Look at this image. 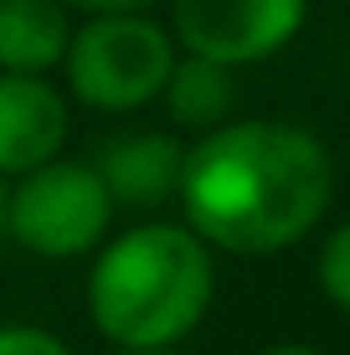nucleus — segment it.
Here are the masks:
<instances>
[{
	"mask_svg": "<svg viewBox=\"0 0 350 355\" xmlns=\"http://www.w3.org/2000/svg\"><path fill=\"white\" fill-rule=\"evenodd\" d=\"M335 160L320 134L283 119H227L186 150L180 211L207 248L268 258L320 227Z\"/></svg>",
	"mask_w": 350,
	"mask_h": 355,
	"instance_id": "1",
	"label": "nucleus"
},
{
	"mask_svg": "<svg viewBox=\"0 0 350 355\" xmlns=\"http://www.w3.org/2000/svg\"><path fill=\"white\" fill-rule=\"evenodd\" d=\"M216 299L211 248L186 222L108 237L88 273V314L119 350H175Z\"/></svg>",
	"mask_w": 350,
	"mask_h": 355,
	"instance_id": "2",
	"label": "nucleus"
},
{
	"mask_svg": "<svg viewBox=\"0 0 350 355\" xmlns=\"http://www.w3.org/2000/svg\"><path fill=\"white\" fill-rule=\"evenodd\" d=\"M175 31L160 26L150 10H108L72 26V46L62 57L67 88L78 103L98 114H129L165 93L180 62Z\"/></svg>",
	"mask_w": 350,
	"mask_h": 355,
	"instance_id": "3",
	"label": "nucleus"
},
{
	"mask_svg": "<svg viewBox=\"0 0 350 355\" xmlns=\"http://www.w3.org/2000/svg\"><path fill=\"white\" fill-rule=\"evenodd\" d=\"M114 211L119 206L98 165L57 155L42 170L21 175L10 191V242L36 258H82V252L103 248Z\"/></svg>",
	"mask_w": 350,
	"mask_h": 355,
	"instance_id": "4",
	"label": "nucleus"
},
{
	"mask_svg": "<svg viewBox=\"0 0 350 355\" xmlns=\"http://www.w3.org/2000/svg\"><path fill=\"white\" fill-rule=\"evenodd\" d=\"M309 21V0H170V31L180 52L222 67L268 62Z\"/></svg>",
	"mask_w": 350,
	"mask_h": 355,
	"instance_id": "5",
	"label": "nucleus"
},
{
	"mask_svg": "<svg viewBox=\"0 0 350 355\" xmlns=\"http://www.w3.org/2000/svg\"><path fill=\"white\" fill-rule=\"evenodd\" d=\"M67 144V98L46 72H0V175H31Z\"/></svg>",
	"mask_w": 350,
	"mask_h": 355,
	"instance_id": "6",
	"label": "nucleus"
},
{
	"mask_svg": "<svg viewBox=\"0 0 350 355\" xmlns=\"http://www.w3.org/2000/svg\"><path fill=\"white\" fill-rule=\"evenodd\" d=\"M186 150L180 134H119L98 150V175L114 206L129 211H155V206L180 196V175H186Z\"/></svg>",
	"mask_w": 350,
	"mask_h": 355,
	"instance_id": "7",
	"label": "nucleus"
},
{
	"mask_svg": "<svg viewBox=\"0 0 350 355\" xmlns=\"http://www.w3.org/2000/svg\"><path fill=\"white\" fill-rule=\"evenodd\" d=\"M72 46L62 0H0V72H52Z\"/></svg>",
	"mask_w": 350,
	"mask_h": 355,
	"instance_id": "8",
	"label": "nucleus"
},
{
	"mask_svg": "<svg viewBox=\"0 0 350 355\" xmlns=\"http://www.w3.org/2000/svg\"><path fill=\"white\" fill-rule=\"evenodd\" d=\"M165 114L175 119V129H216L232 119L237 108V83H232V67L211 62V57H180L170 83H165Z\"/></svg>",
	"mask_w": 350,
	"mask_h": 355,
	"instance_id": "9",
	"label": "nucleus"
},
{
	"mask_svg": "<svg viewBox=\"0 0 350 355\" xmlns=\"http://www.w3.org/2000/svg\"><path fill=\"white\" fill-rule=\"evenodd\" d=\"M315 278H320V293H324V299H330L335 309L350 314V222H340L330 237L320 242Z\"/></svg>",
	"mask_w": 350,
	"mask_h": 355,
	"instance_id": "10",
	"label": "nucleus"
},
{
	"mask_svg": "<svg viewBox=\"0 0 350 355\" xmlns=\"http://www.w3.org/2000/svg\"><path fill=\"white\" fill-rule=\"evenodd\" d=\"M0 355H72L67 340H57L42 324H0Z\"/></svg>",
	"mask_w": 350,
	"mask_h": 355,
	"instance_id": "11",
	"label": "nucleus"
},
{
	"mask_svg": "<svg viewBox=\"0 0 350 355\" xmlns=\"http://www.w3.org/2000/svg\"><path fill=\"white\" fill-rule=\"evenodd\" d=\"M67 10H88V16H108V10H150L160 0H62Z\"/></svg>",
	"mask_w": 350,
	"mask_h": 355,
	"instance_id": "12",
	"label": "nucleus"
},
{
	"mask_svg": "<svg viewBox=\"0 0 350 355\" xmlns=\"http://www.w3.org/2000/svg\"><path fill=\"white\" fill-rule=\"evenodd\" d=\"M263 355H324L320 345H299V340H294V345H273V350H263Z\"/></svg>",
	"mask_w": 350,
	"mask_h": 355,
	"instance_id": "13",
	"label": "nucleus"
},
{
	"mask_svg": "<svg viewBox=\"0 0 350 355\" xmlns=\"http://www.w3.org/2000/svg\"><path fill=\"white\" fill-rule=\"evenodd\" d=\"M10 237V191L0 186V242Z\"/></svg>",
	"mask_w": 350,
	"mask_h": 355,
	"instance_id": "14",
	"label": "nucleus"
},
{
	"mask_svg": "<svg viewBox=\"0 0 350 355\" xmlns=\"http://www.w3.org/2000/svg\"><path fill=\"white\" fill-rule=\"evenodd\" d=\"M114 355H180V350H114Z\"/></svg>",
	"mask_w": 350,
	"mask_h": 355,
	"instance_id": "15",
	"label": "nucleus"
}]
</instances>
